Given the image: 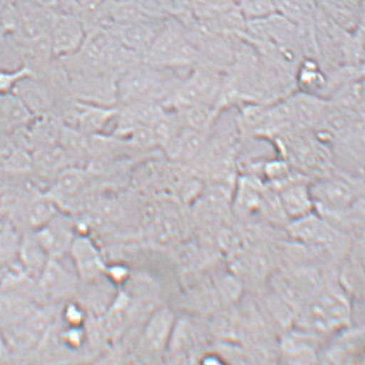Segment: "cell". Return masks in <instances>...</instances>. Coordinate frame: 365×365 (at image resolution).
I'll use <instances>...</instances> for the list:
<instances>
[{
    "mask_svg": "<svg viewBox=\"0 0 365 365\" xmlns=\"http://www.w3.org/2000/svg\"><path fill=\"white\" fill-rule=\"evenodd\" d=\"M63 318L68 327H81L85 322V312L81 305L69 304L66 306L64 312H63Z\"/></svg>",
    "mask_w": 365,
    "mask_h": 365,
    "instance_id": "28",
    "label": "cell"
},
{
    "mask_svg": "<svg viewBox=\"0 0 365 365\" xmlns=\"http://www.w3.org/2000/svg\"><path fill=\"white\" fill-rule=\"evenodd\" d=\"M7 5H8L7 0H0V18H1L3 11H5Z\"/></svg>",
    "mask_w": 365,
    "mask_h": 365,
    "instance_id": "31",
    "label": "cell"
},
{
    "mask_svg": "<svg viewBox=\"0 0 365 365\" xmlns=\"http://www.w3.org/2000/svg\"><path fill=\"white\" fill-rule=\"evenodd\" d=\"M19 261L23 264L29 274L38 279L48 262V255L35 237V234L23 235L18 255Z\"/></svg>",
    "mask_w": 365,
    "mask_h": 365,
    "instance_id": "18",
    "label": "cell"
},
{
    "mask_svg": "<svg viewBox=\"0 0 365 365\" xmlns=\"http://www.w3.org/2000/svg\"><path fill=\"white\" fill-rule=\"evenodd\" d=\"M14 94L19 96L32 114L43 115L52 103L48 88L34 76L21 81L15 87Z\"/></svg>",
    "mask_w": 365,
    "mask_h": 365,
    "instance_id": "13",
    "label": "cell"
},
{
    "mask_svg": "<svg viewBox=\"0 0 365 365\" xmlns=\"http://www.w3.org/2000/svg\"><path fill=\"white\" fill-rule=\"evenodd\" d=\"M86 176L81 170L70 168L61 172L58 178L57 190L64 195L76 194L85 185Z\"/></svg>",
    "mask_w": 365,
    "mask_h": 365,
    "instance_id": "24",
    "label": "cell"
},
{
    "mask_svg": "<svg viewBox=\"0 0 365 365\" xmlns=\"http://www.w3.org/2000/svg\"><path fill=\"white\" fill-rule=\"evenodd\" d=\"M274 5L289 22H305L316 11V0H274Z\"/></svg>",
    "mask_w": 365,
    "mask_h": 365,
    "instance_id": "22",
    "label": "cell"
},
{
    "mask_svg": "<svg viewBox=\"0 0 365 365\" xmlns=\"http://www.w3.org/2000/svg\"><path fill=\"white\" fill-rule=\"evenodd\" d=\"M224 79L217 67L210 64L195 67L180 83L178 91L165 105L170 108L187 105H209L216 108ZM217 109V108H216Z\"/></svg>",
    "mask_w": 365,
    "mask_h": 365,
    "instance_id": "3",
    "label": "cell"
},
{
    "mask_svg": "<svg viewBox=\"0 0 365 365\" xmlns=\"http://www.w3.org/2000/svg\"><path fill=\"white\" fill-rule=\"evenodd\" d=\"M176 71L145 63L128 67L116 77L117 102H155L165 106L184 78Z\"/></svg>",
    "mask_w": 365,
    "mask_h": 365,
    "instance_id": "1",
    "label": "cell"
},
{
    "mask_svg": "<svg viewBox=\"0 0 365 365\" xmlns=\"http://www.w3.org/2000/svg\"><path fill=\"white\" fill-rule=\"evenodd\" d=\"M346 317V300L336 294L325 297L314 309V318L317 324L324 329L341 324Z\"/></svg>",
    "mask_w": 365,
    "mask_h": 365,
    "instance_id": "17",
    "label": "cell"
},
{
    "mask_svg": "<svg viewBox=\"0 0 365 365\" xmlns=\"http://www.w3.org/2000/svg\"><path fill=\"white\" fill-rule=\"evenodd\" d=\"M34 1L44 9H52V8L56 7L58 4V0H34Z\"/></svg>",
    "mask_w": 365,
    "mask_h": 365,
    "instance_id": "30",
    "label": "cell"
},
{
    "mask_svg": "<svg viewBox=\"0 0 365 365\" xmlns=\"http://www.w3.org/2000/svg\"><path fill=\"white\" fill-rule=\"evenodd\" d=\"M37 280L41 293L52 299L69 296L77 285L76 274L63 265L60 258L48 259Z\"/></svg>",
    "mask_w": 365,
    "mask_h": 365,
    "instance_id": "7",
    "label": "cell"
},
{
    "mask_svg": "<svg viewBox=\"0 0 365 365\" xmlns=\"http://www.w3.org/2000/svg\"><path fill=\"white\" fill-rule=\"evenodd\" d=\"M287 103L293 123L304 128L318 127L329 104L322 96L302 93L300 91L291 96Z\"/></svg>",
    "mask_w": 365,
    "mask_h": 365,
    "instance_id": "10",
    "label": "cell"
},
{
    "mask_svg": "<svg viewBox=\"0 0 365 365\" xmlns=\"http://www.w3.org/2000/svg\"><path fill=\"white\" fill-rule=\"evenodd\" d=\"M241 11L247 19L257 20L274 14V0H238Z\"/></svg>",
    "mask_w": 365,
    "mask_h": 365,
    "instance_id": "25",
    "label": "cell"
},
{
    "mask_svg": "<svg viewBox=\"0 0 365 365\" xmlns=\"http://www.w3.org/2000/svg\"><path fill=\"white\" fill-rule=\"evenodd\" d=\"M165 23L160 24L158 19L142 20L103 28L110 31L124 48L143 58Z\"/></svg>",
    "mask_w": 365,
    "mask_h": 365,
    "instance_id": "5",
    "label": "cell"
},
{
    "mask_svg": "<svg viewBox=\"0 0 365 365\" xmlns=\"http://www.w3.org/2000/svg\"><path fill=\"white\" fill-rule=\"evenodd\" d=\"M172 316L168 310L162 309L150 319L145 331V341L150 349L161 350L169 339Z\"/></svg>",
    "mask_w": 365,
    "mask_h": 365,
    "instance_id": "20",
    "label": "cell"
},
{
    "mask_svg": "<svg viewBox=\"0 0 365 365\" xmlns=\"http://www.w3.org/2000/svg\"><path fill=\"white\" fill-rule=\"evenodd\" d=\"M330 103L363 117L364 107V78L346 83L332 93Z\"/></svg>",
    "mask_w": 365,
    "mask_h": 365,
    "instance_id": "19",
    "label": "cell"
},
{
    "mask_svg": "<svg viewBox=\"0 0 365 365\" xmlns=\"http://www.w3.org/2000/svg\"><path fill=\"white\" fill-rule=\"evenodd\" d=\"M309 190L313 200L329 209L345 208L354 199V188L341 178L322 180Z\"/></svg>",
    "mask_w": 365,
    "mask_h": 365,
    "instance_id": "11",
    "label": "cell"
},
{
    "mask_svg": "<svg viewBox=\"0 0 365 365\" xmlns=\"http://www.w3.org/2000/svg\"><path fill=\"white\" fill-rule=\"evenodd\" d=\"M22 236L9 221L0 227V262L3 265L18 259Z\"/></svg>",
    "mask_w": 365,
    "mask_h": 365,
    "instance_id": "21",
    "label": "cell"
},
{
    "mask_svg": "<svg viewBox=\"0 0 365 365\" xmlns=\"http://www.w3.org/2000/svg\"><path fill=\"white\" fill-rule=\"evenodd\" d=\"M119 109L115 106H104L77 100L73 110L75 128L86 135H95L105 131L116 119Z\"/></svg>",
    "mask_w": 365,
    "mask_h": 365,
    "instance_id": "6",
    "label": "cell"
},
{
    "mask_svg": "<svg viewBox=\"0 0 365 365\" xmlns=\"http://www.w3.org/2000/svg\"><path fill=\"white\" fill-rule=\"evenodd\" d=\"M49 35L53 56L66 58L81 49L86 33L77 16L63 14L53 16Z\"/></svg>",
    "mask_w": 365,
    "mask_h": 365,
    "instance_id": "4",
    "label": "cell"
},
{
    "mask_svg": "<svg viewBox=\"0 0 365 365\" xmlns=\"http://www.w3.org/2000/svg\"><path fill=\"white\" fill-rule=\"evenodd\" d=\"M56 215V207L52 201L46 197H36L28 205L27 220L36 229L48 224Z\"/></svg>",
    "mask_w": 365,
    "mask_h": 365,
    "instance_id": "23",
    "label": "cell"
},
{
    "mask_svg": "<svg viewBox=\"0 0 365 365\" xmlns=\"http://www.w3.org/2000/svg\"><path fill=\"white\" fill-rule=\"evenodd\" d=\"M200 53L175 22H165L148 53L145 64L172 70L185 69L199 62Z\"/></svg>",
    "mask_w": 365,
    "mask_h": 365,
    "instance_id": "2",
    "label": "cell"
},
{
    "mask_svg": "<svg viewBox=\"0 0 365 365\" xmlns=\"http://www.w3.org/2000/svg\"><path fill=\"white\" fill-rule=\"evenodd\" d=\"M34 309L27 296L0 291V330L3 332L18 324Z\"/></svg>",
    "mask_w": 365,
    "mask_h": 365,
    "instance_id": "12",
    "label": "cell"
},
{
    "mask_svg": "<svg viewBox=\"0 0 365 365\" xmlns=\"http://www.w3.org/2000/svg\"><path fill=\"white\" fill-rule=\"evenodd\" d=\"M34 76L33 71L27 66L14 71H0V94L14 93L15 87L24 78Z\"/></svg>",
    "mask_w": 365,
    "mask_h": 365,
    "instance_id": "26",
    "label": "cell"
},
{
    "mask_svg": "<svg viewBox=\"0 0 365 365\" xmlns=\"http://www.w3.org/2000/svg\"><path fill=\"white\" fill-rule=\"evenodd\" d=\"M296 85L302 93L320 96L327 86V75L316 60L304 58L297 67Z\"/></svg>",
    "mask_w": 365,
    "mask_h": 365,
    "instance_id": "16",
    "label": "cell"
},
{
    "mask_svg": "<svg viewBox=\"0 0 365 365\" xmlns=\"http://www.w3.org/2000/svg\"><path fill=\"white\" fill-rule=\"evenodd\" d=\"M3 264L1 262H0V276H1L2 274V269H3Z\"/></svg>",
    "mask_w": 365,
    "mask_h": 365,
    "instance_id": "32",
    "label": "cell"
},
{
    "mask_svg": "<svg viewBox=\"0 0 365 365\" xmlns=\"http://www.w3.org/2000/svg\"><path fill=\"white\" fill-rule=\"evenodd\" d=\"M34 234L46 253L53 258H61L67 250H70L75 237L69 220L57 215L48 224L36 229Z\"/></svg>",
    "mask_w": 365,
    "mask_h": 365,
    "instance_id": "8",
    "label": "cell"
},
{
    "mask_svg": "<svg viewBox=\"0 0 365 365\" xmlns=\"http://www.w3.org/2000/svg\"><path fill=\"white\" fill-rule=\"evenodd\" d=\"M313 201L309 188L303 183L291 184L281 192V205L295 220L312 212Z\"/></svg>",
    "mask_w": 365,
    "mask_h": 365,
    "instance_id": "15",
    "label": "cell"
},
{
    "mask_svg": "<svg viewBox=\"0 0 365 365\" xmlns=\"http://www.w3.org/2000/svg\"><path fill=\"white\" fill-rule=\"evenodd\" d=\"M14 356V352H12L5 335L0 330V363L10 362Z\"/></svg>",
    "mask_w": 365,
    "mask_h": 365,
    "instance_id": "29",
    "label": "cell"
},
{
    "mask_svg": "<svg viewBox=\"0 0 365 365\" xmlns=\"http://www.w3.org/2000/svg\"><path fill=\"white\" fill-rule=\"evenodd\" d=\"M70 251L75 270L83 280H94L104 269L102 257L89 237H75Z\"/></svg>",
    "mask_w": 365,
    "mask_h": 365,
    "instance_id": "9",
    "label": "cell"
},
{
    "mask_svg": "<svg viewBox=\"0 0 365 365\" xmlns=\"http://www.w3.org/2000/svg\"><path fill=\"white\" fill-rule=\"evenodd\" d=\"M183 128L209 133L217 118V109L209 105H187L171 108Z\"/></svg>",
    "mask_w": 365,
    "mask_h": 365,
    "instance_id": "14",
    "label": "cell"
},
{
    "mask_svg": "<svg viewBox=\"0 0 365 365\" xmlns=\"http://www.w3.org/2000/svg\"><path fill=\"white\" fill-rule=\"evenodd\" d=\"M61 339L63 342L71 349H78L81 347L86 339L85 330L81 327H68L62 333Z\"/></svg>",
    "mask_w": 365,
    "mask_h": 365,
    "instance_id": "27",
    "label": "cell"
}]
</instances>
